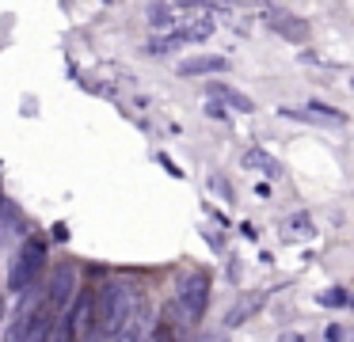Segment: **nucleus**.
Returning <instances> with one entry per match:
<instances>
[{"mask_svg": "<svg viewBox=\"0 0 354 342\" xmlns=\"http://www.w3.org/2000/svg\"><path fill=\"white\" fill-rule=\"evenodd\" d=\"M138 308H141L138 293H133L126 281H107V285L100 289V296H95V323H100V334L115 339V334L130 323V316Z\"/></svg>", "mask_w": 354, "mask_h": 342, "instance_id": "f257e3e1", "label": "nucleus"}, {"mask_svg": "<svg viewBox=\"0 0 354 342\" xmlns=\"http://www.w3.org/2000/svg\"><path fill=\"white\" fill-rule=\"evenodd\" d=\"M209 308V274L191 270L176 289V304L168 308V316H179L183 323H198Z\"/></svg>", "mask_w": 354, "mask_h": 342, "instance_id": "f03ea898", "label": "nucleus"}, {"mask_svg": "<svg viewBox=\"0 0 354 342\" xmlns=\"http://www.w3.org/2000/svg\"><path fill=\"white\" fill-rule=\"evenodd\" d=\"M42 266H46V243H42V240H24L19 258H16V266H12V274H8V289H12V293L27 289Z\"/></svg>", "mask_w": 354, "mask_h": 342, "instance_id": "7ed1b4c3", "label": "nucleus"}, {"mask_svg": "<svg viewBox=\"0 0 354 342\" xmlns=\"http://www.w3.org/2000/svg\"><path fill=\"white\" fill-rule=\"evenodd\" d=\"M73 296H77V270L65 263V266H57V270L50 274V281H46V304H50V312L65 316V312H69V304H73Z\"/></svg>", "mask_w": 354, "mask_h": 342, "instance_id": "20e7f679", "label": "nucleus"}, {"mask_svg": "<svg viewBox=\"0 0 354 342\" xmlns=\"http://www.w3.org/2000/svg\"><path fill=\"white\" fill-rule=\"evenodd\" d=\"M65 319H69V327H73L77 339H84V334L92 331V323H95V293L92 289H77V296H73Z\"/></svg>", "mask_w": 354, "mask_h": 342, "instance_id": "39448f33", "label": "nucleus"}, {"mask_svg": "<svg viewBox=\"0 0 354 342\" xmlns=\"http://www.w3.org/2000/svg\"><path fill=\"white\" fill-rule=\"evenodd\" d=\"M229 61L225 57H214V53H202V57H187L179 65V76H209V73H225Z\"/></svg>", "mask_w": 354, "mask_h": 342, "instance_id": "423d86ee", "label": "nucleus"}, {"mask_svg": "<svg viewBox=\"0 0 354 342\" xmlns=\"http://www.w3.org/2000/svg\"><path fill=\"white\" fill-rule=\"evenodd\" d=\"M267 296H270V293H252V296H244V301H236L229 312H225V323H229V327H240L244 319H252L255 312L267 304Z\"/></svg>", "mask_w": 354, "mask_h": 342, "instance_id": "0eeeda50", "label": "nucleus"}, {"mask_svg": "<svg viewBox=\"0 0 354 342\" xmlns=\"http://www.w3.org/2000/svg\"><path fill=\"white\" fill-rule=\"evenodd\" d=\"M244 167H252V171H263L267 179H278V175L286 171L282 160L270 156V152H263V149H248V152H244Z\"/></svg>", "mask_w": 354, "mask_h": 342, "instance_id": "6e6552de", "label": "nucleus"}, {"mask_svg": "<svg viewBox=\"0 0 354 342\" xmlns=\"http://www.w3.org/2000/svg\"><path fill=\"white\" fill-rule=\"evenodd\" d=\"M267 15H270L267 23H270V27H274L282 38H297V42H305V38H308V23L301 19V15H278V12H267Z\"/></svg>", "mask_w": 354, "mask_h": 342, "instance_id": "1a4fd4ad", "label": "nucleus"}, {"mask_svg": "<svg viewBox=\"0 0 354 342\" xmlns=\"http://www.w3.org/2000/svg\"><path fill=\"white\" fill-rule=\"evenodd\" d=\"M209 95L217 99V103H229V106H236L240 114H252L255 111V103L244 95V91H236V88H229V84H209Z\"/></svg>", "mask_w": 354, "mask_h": 342, "instance_id": "9d476101", "label": "nucleus"}, {"mask_svg": "<svg viewBox=\"0 0 354 342\" xmlns=\"http://www.w3.org/2000/svg\"><path fill=\"white\" fill-rule=\"evenodd\" d=\"M176 35L183 38V42H206V38L214 35V19H206V15H202V19H187L183 27H176Z\"/></svg>", "mask_w": 354, "mask_h": 342, "instance_id": "9b49d317", "label": "nucleus"}, {"mask_svg": "<svg viewBox=\"0 0 354 342\" xmlns=\"http://www.w3.org/2000/svg\"><path fill=\"white\" fill-rule=\"evenodd\" d=\"M176 15H179V8H171V4H153L149 8V23H153L156 30H171L179 23Z\"/></svg>", "mask_w": 354, "mask_h": 342, "instance_id": "f8f14e48", "label": "nucleus"}, {"mask_svg": "<svg viewBox=\"0 0 354 342\" xmlns=\"http://www.w3.org/2000/svg\"><path fill=\"white\" fill-rule=\"evenodd\" d=\"M141 323H145V308H138L130 316V323L122 327V331L115 334V342H141Z\"/></svg>", "mask_w": 354, "mask_h": 342, "instance_id": "ddd939ff", "label": "nucleus"}, {"mask_svg": "<svg viewBox=\"0 0 354 342\" xmlns=\"http://www.w3.org/2000/svg\"><path fill=\"white\" fill-rule=\"evenodd\" d=\"M305 111H316V114H313L316 122H331V126H346V114H343V111H335V106H328V103H308Z\"/></svg>", "mask_w": 354, "mask_h": 342, "instance_id": "4468645a", "label": "nucleus"}, {"mask_svg": "<svg viewBox=\"0 0 354 342\" xmlns=\"http://www.w3.org/2000/svg\"><path fill=\"white\" fill-rule=\"evenodd\" d=\"M176 46H183V38H179L176 30H171V35H164V38H153V42H149V53H156V57H164V53H171Z\"/></svg>", "mask_w": 354, "mask_h": 342, "instance_id": "2eb2a0df", "label": "nucleus"}, {"mask_svg": "<svg viewBox=\"0 0 354 342\" xmlns=\"http://www.w3.org/2000/svg\"><path fill=\"white\" fill-rule=\"evenodd\" d=\"M145 342H179L176 339V327L168 323V319H160V323L153 327V331H149V339Z\"/></svg>", "mask_w": 354, "mask_h": 342, "instance_id": "dca6fc26", "label": "nucleus"}, {"mask_svg": "<svg viewBox=\"0 0 354 342\" xmlns=\"http://www.w3.org/2000/svg\"><path fill=\"white\" fill-rule=\"evenodd\" d=\"M316 304H328V308H346V304H351V296H346L343 289H328V293L316 296Z\"/></svg>", "mask_w": 354, "mask_h": 342, "instance_id": "f3484780", "label": "nucleus"}, {"mask_svg": "<svg viewBox=\"0 0 354 342\" xmlns=\"http://www.w3.org/2000/svg\"><path fill=\"white\" fill-rule=\"evenodd\" d=\"M54 342H77V334H73V327L65 316H57V323H54Z\"/></svg>", "mask_w": 354, "mask_h": 342, "instance_id": "a211bd4d", "label": "nucleus"}, {"mask_svg": "<svg viewBox=\"0 0 354 342\" xmlns=\"http://www.w3.org/2000/svg\"><path fill=\"white\" fill-rule=\"evenodd\" d=\"M206 114H209V118H229V111H225L217 99H209V103H206Z\"/></svg>", "mask_w": 354, "mask_h": 342, "instance_id": "6ab92c4d", "label": "nucleus"}]
</instances>
